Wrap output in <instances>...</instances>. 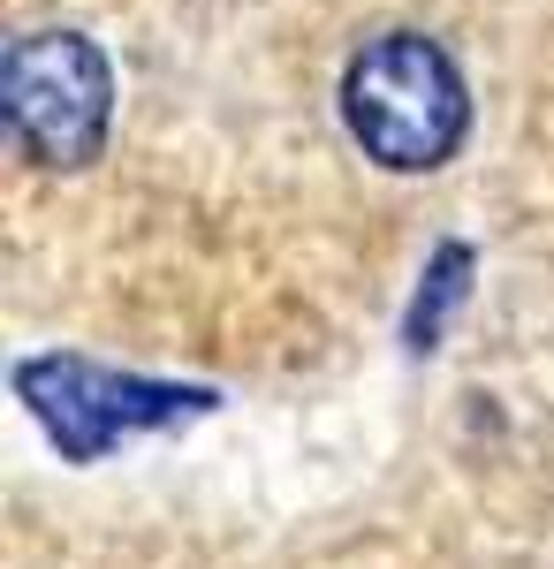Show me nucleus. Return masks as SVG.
<instances>
[{
    "instance_id": "1",
    "label": "nucleus",
    "mask_w": 554,
    "mask_h": 569,
    "mask_svg": "<svg viewBox=\"0 0 554 569\" xmlns=\"http://www.w3.org/2000/svg\"><path fill=\"white\" fill-rule=\"evenodd\" d=\"M342 114L349 137L395 168V176H433L456 160V144L471 130V91L456 77V61L418 31H387L373 39L349 77H342Z\"/></svg>"
},
{
    "instance_id": "2",
    "label": "nucleus",
    "mask_w": 554,
    "mask_h": 569,
    "mask_svg": "<svg viewBox=\"0 0 554 569\" xmlns=\"http://www.w3.org/2000/svg\"><path fill=\"white\" fill-rule=\"evenodd\" d=\"M0 99H8V130L39 168H85L107 144V114H115V77L99 61L85 31H31L8 46L0 69Z\"/></svg>"
},
{
    "instance_id": "3",
    "label": "nucleus",
    "mask_w": 554,
    "mask_h": 569,
    "mask_svg": "<svg viewBox=\"0 0 554 569\" xmlns=\"http://www.w3.org/2000/svg\"><path fill=\"white\" fill-rule=\"evenodd\" d=\"M23 395L39 402L46 433L61 440L69 456H99L115 433H129V426H160V418H175V410L198 402V395L115 380V372H91V365H23Z\"/></svg>"
},
{
    "instance_id": "4",
    "label": "nucleus",
    "mask_w": 554,
    "mask_h": 569,
    "mask_svg": "<svg viewBox=\"0 0 554 569\" xmlns=\"http://www.w3.org/2000/svg\"><path fill=\"white\" fill-rule=\"evenodd\" d=\"M464 273H471V251H464V243H448L441 266H433V297H418V311H410V342H418V350H433V335H441L448 305L464 297Z\"/></svg>"
}]
</instances>
